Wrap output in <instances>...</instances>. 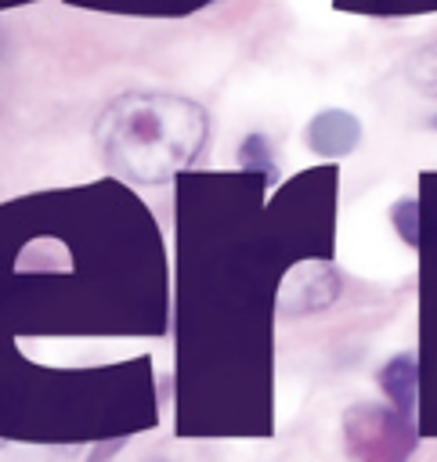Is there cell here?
Here are the masks:
<instances>
[{
	"mask_svg": "<svg viewBox=\"0 0 437 462\" xmlns=\"http://www.w3.org/2000/svg\"><path fill=\"white\" fill-rule=\"evenodd\" d=\"M347 437L354 444V455H361V462H401L408 451L404 426L379 408L354 411L347 422Z\"/></svg>",
	"mask_w": 437,
	"mask_h": 462,
	"instance_id": "obj_1",
	"label": "cell"
},
{
	"mask_svg": "<svg viewBox=\"0 0 437 462\" xmlns=\"http://www.w3.org/2000/svg\"><path fill=\"white\" fill-rule=\"evenodd\" d=\"M383 386H390V393H394V401L401 404V411H408V401H412V365H408V357L394 361V365L383 372Z\"/></svg>",
	"mask_w": 437,
	"mask_h": 462,
	"instance_id": "obj_2",
	"label": "cell"
},
{
	"mask_svg": "<svg viewBox=\"0 0 437 462\" xmlns=\"http://www.w3.org/2000/svg\"><path fill=\"white\" fill-rule=\"evenodd\" d=\"M433 126H437V119H433Z\"/></svg>",
	"mask_w": 437,
	"mask_h": 462,
	"instance_id": "obj_3",
	"label": "cell"
},
{
	"mask_svg": "<svg viewBox=\"0 0 437 462\" xmlns=\"http://www.w3.org/2000/svg\"><path fill=\"white\" fill-rule=\"evenodd\" d=\"M155 462H159V458H155Z\"/></svg>",
	"mask_w": 437,
	"mask_h": 462,
	"instance_id": "obj_4",
	"label": "cell"
}]
</instances>
